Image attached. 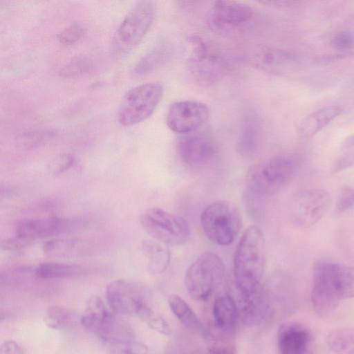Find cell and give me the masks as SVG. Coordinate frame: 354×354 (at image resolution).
<instances>
[{
    "instance_id": "1",
    "label": "cell",
    "mask_w": 354,
    "mask_h": 354,
    "mask_svg": "<svg viewBox=\"0 0 354 354\" xmlns=\"http://www.w3.org/2000/svg\"><path fill=\"white\" fill-rule=\"evenodd\" d=\"M354 297V267L322 261L313 270L311 303L315 313L326 316L342 300Z\"/></svg>"
},
{
    "instance_id": "2",
    "label": "cell",
    "mask_w": 354,
    "mask_h": 354,
    "mask_svg": "<svg viewBox=\"0 0 354 354\" xmlns=\"http://www.w3.org/2000/svg\"><path fill=\"white\" fill-rule=\"evenodd\" d=\"M266 263V239L256 225L245 230L234 257V276L240 297L251 296L263 288L261 280Z\"/></svg>"
},
{
    "instance_id": "3",
    "label": "cell",
    "mask_w": 354,
    "mask_h": 354,
    "mask_svg": "<svg viewBox=\"0 0 354 354\" xmlns=\"http://www.w3.org/2000/svg\"><path fill=\"white\" fill-rule=\"evenodd\" d=\"M153 1H137L129 10L114 33L111 52L116 58L124 57L134 50L144 39L156 15Z\"/></svg>"
},
{
    "instance_id": "4",
    "label": "cell",
    "mask_w": 354,
    "mask_h": 354,
    "mask_svg": "<svg viewBox=\"0 0 354 354\" xmlns=\"http://www.w3.org/2000/svg\"><path fill=\"white\" fill-rule=\"evenodd\" d=\"M188 71L198 84L209 86L220 81L228 71V63L212 44L197 35L187 38Z\"/></svg>"
},
{
    "instance_id": "5",
    "label": "cell",
    "mask_w": 354,
    "mask_h": 354,
    "mask_svg": "<svg viewBox=\"0 0 354 354\" xmlns=\"http://www.w3.org/2000/svg\"><path fill=\"white\" fill-rule=\"evenodd\" d=\"M296 168V161L291 156H273L251 167L246 175L247 186L258 195L275 194L290 182Z\"/></svg>"
},
{
    "instance_id": "6",
    "label": "cell",
    "mask_w": 354,
    "mask_h": 354,
    "mask_svg": "<svg viewBox=\"0 0 354 354\" xmlns=\"http://www.w3.org/2000/svg\"><path fill=\"white\" fill-rule=\"evenodd\" d=\"M201 223L207 237L214 243L225 246L235 239L241 227V216L231 202L217 201L202 212Z\"/></svg>"
},
{
    "instance_id": "7",
    "label": "cell",
    "mask_w": 354,
    "mask_h": 354,
    "mask_svg": "<svg viewBox=\"0 0 354 354\" xmlns=\"http://www.w3.org/2000/svg\"><path fill=\"white\" fill-rule=\"evenodd\" d=\"M225 265L216 254L205 252L189 266L185 274V286L196 301L208 299L222 282Z\"/></svg>"
},
{
    "instance_id": "8",
    "label": "cell",
    "mask_w": 354,
    "mask_h": 354,
    "mask_svg": "<svg viewBox=\"0 0 354 354\" xmlns=\"http://www.w3.org/2000/svg\"><path fill=\"white\" fill-rule=\"evenodd\" d=\"M163 92L162 85L158 82L140 84L129 90L118 108L119 122L130 127L149 118L160 102Z\"/></svg>"
},
{
    "instance_id": "9",
    "label": "cell",
    "mask_w": 354,
    "mask_h": 354,
    "mask_svg": "<svg viewBox=\"0 0 354 354\" xmlns=\"http://www.w3.org/2000/svg\"><path fill=\"white\" fill-rule=\"evenodd\" d=\"M140 221L155 241L165 245H183L190 236V227L184 218L158 207L147 209Z\"/></svg>"
},
{
    "instance_id": "10",
    "label": "cell",
    "mask_w": 354,
    "mask_h": 354,
    "mask_svg": "<svg viewBox=\"0 0 354 354\" xmlns=\"http://www.w3.org/2000/svg\"><path fill=\"white\" fill-rule=\"evenodd\" d=\"M254 13L248 4L236 1H216L208 10L206 22L215 33L233 36L250 26Z\"/></svg>"
},
{
    "instance_id": "11",
    "label": "cell",
    "mask_w": 354,
    "mask_h": 354,
    "mask_svg": "<svg viewBox=\"0 0 354 354\" xmlns=\"http://www.w3.org/2000/svg\"><path fill=\"white\" fill-rule=\"evenodd\" d=\"M89 221L84 217L32 218L19 221L15 235L30 241L84 228Z\"/></svg>"
},
{
    "instance_id": "12",
    "label": "cell",
    "mask_w": 354,
    "mask_h": 354,
    "mask_svg": "<svg viewBox=\"0 0 354 354\" xmlns=\"http://www.w3.org/2000/svg\"><path fill=\"white\" fill-rule=\"evenodd\" d=\"M209 116L208 106L196 100H182L169 108L166 123L173 132L185 135L198 131Z\"/></svg>"
},
{
    "instance_id": "13",
    "label": "cell",
    "mask_w": 354,
    "mask_h": 354,
    "mask_svg": "<svg viewBox=\"0 0 354 354\" xmlns=\"http://www.w3.org/2000/svg\"><path fill=\"white\" fill-rule=\"evenodd\" d=\"M331 205L330 194L322 189H307L297 197L293 208L296 223L310 227L322 220Z\"/></svg>"
},
{
    "instance_id": "14",
    "label": "cell",
    "mask_w": 354,
    "mask_h": 354,
    "mask_svg": "<svg viewBox=\"0 0 354 354\" xmlns=\"http://www.w3.org/2000/svg\"><path fill=\"white\" fill-rule=\"evenodd\" d=\"M177 151L185 162L198 166L209 162L214 158L218 145L210 134L197 131L183 135L177 142Z\"/></svg>"
},
{
    "instance_id": "15",
    "label": "cell",
    "mask_w": 354,
    "mask_h": 354,
    "mask_svg": "<svg viewBox=\"0 0 354 354\" xmlns=\"http://www.w3.org/2000/svg\"><path fill=\"white\" fill-rule=\"evenodd\" d=\"M313 341L309 329L300 322L283 323L277 332L279 354H313Z\"/></svg>"
},
{
    "instance_id": "16",
    "label": "cell",
    "mask_w": 354,
    "mask_h": 354,
    "mask_svg": "<svg viewBox=\"0 0 354 354\" xmlns=\"http://www.w3.org/2000/svg\"><path fill=\"white\" fill-rule=\"evenodd\" d=\"M262 140V126L255 109H248L239 123L236 141L238 152L243 156L251 157L259 151Z\"/></svg>"
},
{
    "instance_id": "17",
    "label": "cell",
    "mask_w": 354,
    "mask_h": 354,
    "mask_svg": "<svg viewBox=\"0 0 354 354\" xmlns=\"http://www.w3.org/2000/svg\"><path fill=\"white\" fill-rule=\"evenodd\" d=\"M106 303L115 315H134L141 299L127 281L117 279L111 281L106 288Z\"/></svg>"
},
{
    "instance_id": "18",
    "label": "cell",
    "mask_w": 354,
    "mask_h": 354,
    "mask_svg": "<svg viewBox=\"0 0 354 354\" xmlns=\"http://www.w3.org/2000/svg\"><path fill=\"white\" fill-rule=\"evenodd\" d=\"M248 62L256 68L269 73L281 72V68L295 60L294 55L284 49L261 45L255 48L248 57Z\"/></svg>"
},
{
    "instance_id": "19",
    "label": "cell",
    "mask_w": 354,
    "mask_h": 354,
    "mask_svg": "<svg viewBox=\"0 0 354 354\" xmlns=\"http://www.w3.org/2000/svg\"><path fill=\"white\" fill-rule=\"evenodd\" d=\"M171 44L166 40L158 41L136 62L133 68L136 76L147 75L168 62L172 55Z\"/></svg>"
},
{
    "instance_id": "20",
    "label": "cell",
    "mask_w": 354,
    "mask_h": 354,
    "mask_svg": "<svg viewBox=\"0 0 354 354\" xmlns=\"http://www.w3.org/2000/svg\"><path fill=\"white\" fill-rule=\"evenodd\" d=\"M212 315L218 329L225 334H232L236 326L239 313L234 299L229 295H219L214 301Z\"/></svg>"
},
{
    "instance_id": "21",
    "label": "cell",
    "mask_w": 354,
    "mask_h": 354,
    "mask_svg": "<svg viewBox=\"0 0 354 354\" xmlns=\"http://www.w3.org/2000/svg\"><path fill=\"white\" fill-rule=\"evenodd\" d=\"M342 112L337 106H328L307 115L300 123L298 135L303 142H307L327 126Z\"/></svg>"
},
{
    "instance_id": "22",
    "label": "cell",
    "mask_w": 354,
    "mask_h": 354,
    "mask_svg": "<svg viewBox=\"0 0 354 354\" xmlns=\"http://www.w3.org/2000/svg\"><path fill=\"white\" fill-rule=\"evenodd\" d=\"M91 241L79 239H57L45 242L43 252L53 257H73L83 256L93 251Z\"/></svg>"
},
{
    "instance_id": "23",
    "label": "cell",
    "mask_w": 354,
    "mask_h": 354,
    "mask_svg": "<svg viewBox=\"0 0 354 354\" xmlns=\"http://www.w3.org/2000/svg\"><path fill=\"white\" fill-rule=\"evenodd\" d=\"M104 344L136 339V334L125 320L110 313L95 334Z\"/></svg>"
},
{
    "instance_id": "24",
    "label": "cell",
    "mask_w": 354,
    "mask_h": 354,
    "mask_svg": "<svg viewBox=\"0 0 354 354\" xmlns=\"http://www.w3.org/2000/svg\"><path fill=\"white\" fill-rule=\"evenodd\" d=\"M141 250L147 259V268L152 274H160L168 268L171 254L165 245L155 240H145L142 243Z\"/></svg>"
},
{
    "instance_id": "25",
    "label": "cell",
    "mask_w": 354,
    "mask_h": 354,
    "mask_svg": "<svg viewBox=\"0 0 354 354\" xmlns=\"http://www.w3.org/2000/svg\"><path fill=\"white\" fill-rule=\"evenodd\" d=\"M167 301L173 314L185 327L201 335L205 334L204 326L199 317L180 296L171 295Z\"/></svg>"
},
{
    "instance_id": "26",
    "label": "cell",
    "mask_w": 354,
    "mask_h": 354,
    "mask_svg": "<svg viewBox=\"0 0 354 354\" xmlns=\"http://www.w3.org/2000/svg\"><path fill=\"white\" fill-rule=\"evenodd\" d=\"M110 313L103 301L99 297L93 295L86 303L84 311L80 316V324L86 330L96 334Z\"/></svg>"
},
{
    "instance_id": "27",
    "label": "cell",
    "mask_w": 354,
    "mask_h": 354,
    "mask_svg": "<svg viewBox=\"0 0 354 354\" xmlns=\"http://www.w3.org/2000/svg\"><path fill=\"white\" fill-rule=\"evenodd\" d=\"M80 317L73 310L58 306L48 308L44 316V322L55 330H68L80 324Z\"/></svg>"
},
{
    "instance_id": "28",
    "label": "cell",
    "mask_w": 354,
    "mask_h": 354,
    "mask_svg": "<svg viewBox=\"0 0 354 354\" xmlns=\"http://www.w3.org/2000/svg\"><path fill=\"white\" fill-rule=\"evenodd\" d=\"M86 273L84 266L77 264L46 263L35 267V274L40 279L79 277Z\"/></svg>"
},
{
    "instance_id": "29",
    "label": "cell",
    "mask_w": 354,
    "mask_h": 354,
    "mask_svg": "<svg viewBox=\"0 0 354 354\" xmlns=\"http://www.w3.org/2000/svg\"><path fill=\"white\" fill-rule=\"evenodd\" d=\"M327 344L335 354H354V328L332 330L327 336Z\"/></svg>"
},
{
    "instance_id": "30",
    "label": "cell",
    "mask_w": 354,
    "mask_h": 354,
    "mask_svg": "<svg viewBox=\"0 0 354 354\" xmlns=\"http://www.w3.org/2000/svg\"><path fill=\"white\" fill-rule=\"evenodd\" d=\"M93 60L87 56H78L72 59L59 71L61 77L64 78L77 77L86 75L93 71Z\"/></svg>"
},
{
    "instance_id": "31",
    "label": "cell",
    "mask_w": 354,
    "mask_h": 354,
    "mask_svg": "<svg viewBox=\"0 0 354 354\" xmlns=\"http://www.w3.org/2000/svg\"><path fill=\"white\" fill-rule=\"evenodd\" d=\"M109 354H148V347L136 339L105 344Z\"/></svg>"
},
{
    "instance_id": "32",
    "label": "cell",
    "mask_w": 354,
    "mask_h": 354,
    "mask_svg": "<svg viewBox=\"0 0 354 354\" xmlns=\"http://www.w3.org/2000/svg\"><path fill=\"white\" fill-rule=\"evenodd\" d=\"M55 136V132L50 130L30 132L21 138L19 144L26 149H33L48 142Z\"/></svg>"
},
{
    "instance_id": "33",
    "label": "cell",
    "mask_w": 354,
    "mask_h": 354,
    "mask_svg": "<svg viewBox=\"0 0 354 354\" xmlns=\"http://www.w3.org/2000/svg\"><path fill=\"white\" fill-rule=\"evenodd\" d=\"M84 26L79 23H74L65 28L57 35L58 42L64 46H71L78 41L85 34Z\"/></svg>"
},
{
    "instance_id": "34",
    "label": "cell",
    "mask_w": 354,
    "mask_h": 354,
    "mask_svg": "<svg viewBox=\"0 0 354 354\" xmlns=\"http://www.w3.org/2000/svg\"><path fill=\"white\" fill-rule=\"evenodd\" d=\"M354 205V187H344L339 194L334 209V213L339 214Z\"/></svg>"
},
{
    "instance_id": "35",
    "label": "cell",
    "mask_w": 354,
    "mask_h": 354,
    "mask_svg": "<svg viewBox=\"0 0 354 354\" xmlns=\"http://www.w3.org/2000/svg\"><path fill=\"white\" fill-rule=\"evenodd\" d=\"M75 158L71 154H62L54 158L49 165L50 173L53 175H59L71 168Z\"/></svg>"
},
{
    "instance_id": "36",
    "label": "cell",
    "mask_w": 354,
    "mask_h": 354,
    "mask_svg": "<svg viewBox=\"0 0 354 354\" xmlns=\"http://www.w3.org/2000/svg\"><path fill=\"white\" fill-rule=\"evenodd\" d=\"M330 44L336 50H347L353 47L354 37L349 32L341 31L333 37Z\"/></svg>"
},
{
    "instance_id": "37",
    "label": "cell",
    "mask_w": 354,
    "mask_h": 354,
    "mask_svg": "<svg viewBox=\"0 0 354 354\" xmlns=\"http://www.w3.org/2000/svg\"><path fill=\"white\" fill-rule=\"evenodd\" d=\"M208 354H235L234 344L223 340H214L207 346Z\"/></svg>"
},
{
    "instance_id": "38",
    "label": "cell",
    "mask_w": 354,
    "mask_h": 354,
    "mask_svg": "<svg viewBox=\"0 0 354 354\" xmlns=\"http://www.w3.org/2000/svg\"><path fill=\"white\" fill-rule=\"evenodd\" d=\"M32 242L15 235L14 237L2 241L1 248L4 250H17L30 245Z\"/></svg>"
},
{
    "instance_id": "39",
    "label": "cell",
    "mask_w": 354,
    "mask_h": 354,
    "mask_svg": "<svg viewBox=\"0 0 354 354\" xmlns=\"http://www.w3.org/2000/svg\"><path fill=\"white\" fill-rule=\"evenodd\" d=\"M147 324L153 330L165 335H169L171 332L169 324L159 315H155Z\"/></svg>"
},
{
    "instance_id": "40",
    "label": "cell",
    "mask_w": 354,
    "mask_h": 354,
    "mask_svg": "<svg viewBox=\"0 0 354 354\" xmlns=\"http://www.w3.org/2000/svg\"><path fill=\"white\" fill-rule=\"evenodd\" d=\"M134 315L147 324L156 315L141 298L137 304Z\"/></svg>"
},
{
    "instance_id": "41",
    "label": "cell",
    "mask_w": 354,
    "mask_h": 354,
    "mask_svg": "<svg viewBox=\"0 0 354 354\" xmlns=\"http://www.w3.org/2000/svg\"><path fill=\"white\" fill-rule=\"evenodd\" d=\"M0 354H24V351L17 342L7 340L1 344Z\"/></svg>"
},
{
    "instance_id": "42",
    "label": "cell",
    "mask_w": 354,
    "mask_h": 354,
    "mask_svg": "<svg viewBox=\"0 0 354 354\" xmlns=\"http://www.w3.org/2000/svg\"><path fill=\"white\" fill-rule=\"evenodd\" d=\"M165 354H192L183 344L178 342H171L166 348Z\"/></svg>"
}]
</instances>
